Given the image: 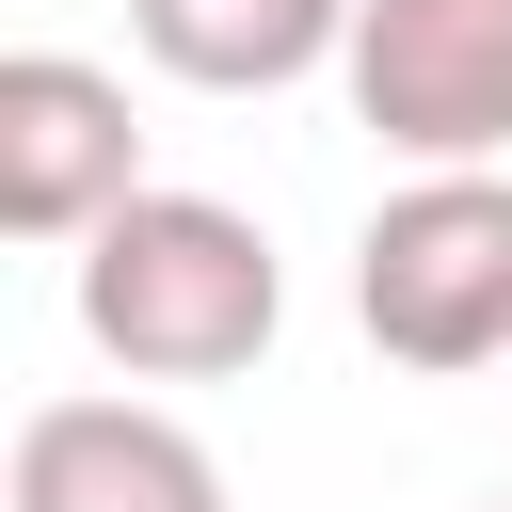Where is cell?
I'll return each mask as SVG.
<instances>
[{
    "mask_svg": "<svg viewBox=\"0 0 512 512\" xmlns=\"http://www.w3.org/2000/svg\"><path fill=\"white\" fill-rule=\"evenodd\" d=\"M80 256V336L128 368V384H240L288 320V272H272V224L224 208V192H128Z\"/></svg>",
    "mask_w": 512,
    "mask_h": 512,
    "instance_id": "cell-1",
    "label": "cell"
},
{
    "mask_svg": "<svg viewBox=\"0 0 512 512\" xmlns=\"http://www.w3.org/2000/svg\"><path fill=\"white\" fill-rule=\"evenodd\" d=\"M352 320L384 368H512V176L496 160H400V192L352 240Z\"/></svg>",
    "mask_w": 512,
    "mask_h": 512,
    "instance_id": "cell-2",
    "label": "cell"
},
{
    "mask_svg": "<svg viewBox=\"0 0 512 512\" xmlns=\"http://www.w3.org/2000/svg\"><path fill=\"white\" fill-rule=\"evenodd\" d=\"M336 80L384 160H512V0H352Z\"/></svg>",
    "mask_w": 512,
    "mask_h": 512,
    "instance_id": "cell-3",
    "label": "cell"
},
{
    "mask_svg": "<svg viewBox=\"0 0 512 512\" xmlns=\"http://www.w3.org/2000/svg\"><path fill=\"white\" fill-rule=\"evenodd\" d=\"M128 192H144L128 80L80 64V48H16L0 64V224L16 240H96Z\"/></svg>",
    "mask_w": 512,
    "mask_h": 512,
    "instance_id": "cell-4",
    "label": "cell"
},
{
    "mask_svg": "<svg viewBox=\"0 0 512 512\" xmlns=\"http://www.w3.org/2000/svg\"><path fill=\"white\" fill-rule=\"evenodd\" d=\"M0 512H224V464L160 400H32Z\"/></svg>",
    "mask_w": 512,
    "mask_h": 512,
    "instance_id": "cell-5",
    "label": "cell"
},
{
    "mask_svg": "<svg viewBox=\"0 0 512 512\" xmlns=\"http://www.w3.org/2000/svg\"><path fill=\"white\" fill-rule=\"evenodd\" d=\"M128 32L192 96H288V80L352 64V0H128Z\"/></svg>",
    "mask_w": 512,
    "mask_h": 512,
    "instance_id": "cell-6",
    "label": "cell"
},
{
    "mask_svg": "<svg viewBox=\"0 0 512 512\" xmlns=\"http://www.w3.org/2000/svg\"><path fill=\"white\" fill-rule=\"evenodd\" d=\"M496 512H512V496H496Z\"/></svg>",
    "mask_w": 512,
    "mask_h": 512,
    "instance_id": "cell-7",
    "label": "cell"
}]
</instances>
